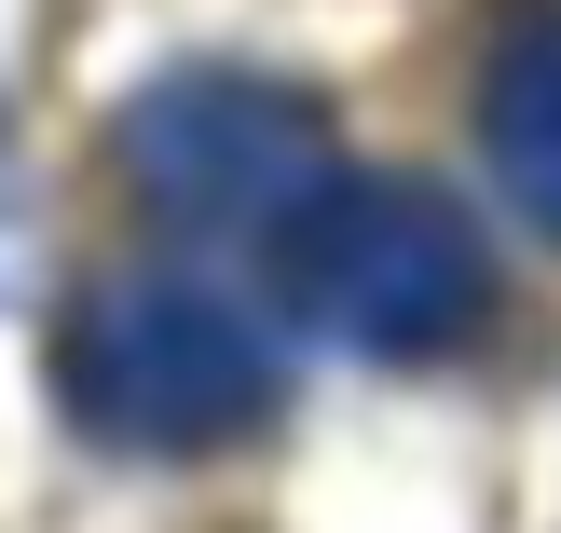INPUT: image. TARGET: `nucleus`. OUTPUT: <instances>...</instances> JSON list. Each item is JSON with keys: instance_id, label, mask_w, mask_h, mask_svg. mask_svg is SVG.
I'll use <instances>...</instances> for the list:
<instances>
[{"instance_id": "nucleus-1", "label": "nucleus", "mask_w": 561, "mask_h": 533, "mask_svg": "<svg viewBox=\"0 0 561 533\" xmlns=\"http://www.w3.org/2000/svg\"><path fill=\"white\" fill-rule=\"evenodd\" d=\"M261 260H274V288H288V315L329 328L343 356H370V370L466 356L480 315H493L480 219H466L438 178H383V164H343Z\"/></svg>"}, {"instance_id": "nucleus-2", "label": "nucleus", "mask_w": 561, "mask_h": 533, "mask_svg": "<svg viewBox=\"0 0 561 533\" xmlns=\"http://www.w3.org/2000/svg\"><path fill=\"white\" fill-rule=\"evenodd\" d=\"M55 397L110 452H233L274 425V343L192 274H96L55 328Z\"/></svg>"}, {"instance_id": "nucleus-3", "label": "nucleus", "mask_w": 561, "mask_h": 533, "mask_svg": "<svg viewBox=\"0 0 561 533\" xmlns=\"http://www.w3.org/2000/svg\"><path fill=\"white\" fill-rule=\"evenodd\" d=\"M110 164H124V192L151 219H179V233H247V246H274L343 178L329 109L288 96V82H261V69H164L151 96H124Z\"/></svg>"}, {"instance_id": "nucleus-4", "label": "nucleus", "mask_w": 561, "mask_h": 533, "mask_svg": "<svg viewBox=\"0 0 561 533\" xmlns=\"http://www.w3.org/2000/svg\"><path fill=\"white\" fill-rule=\"evenodd\" d=\"M480 164L561 246V0H520L493 27V55H480Z\"/></svg>"}]
</instances>
